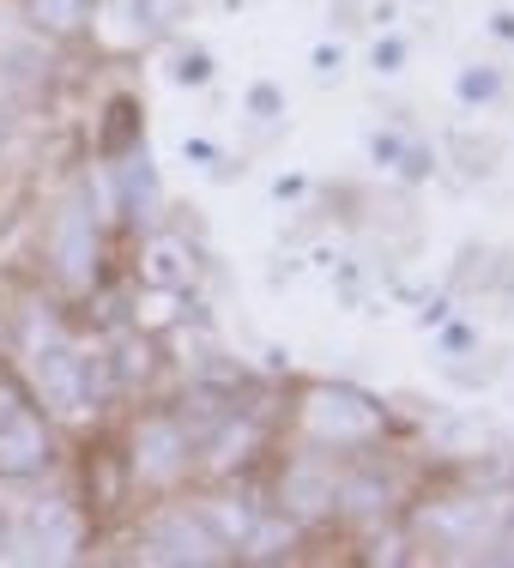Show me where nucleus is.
<instances>
[{
    "label": "nucleus",
    "instance_id": "obj_10",
    "mask_svg": "<svg viewBox=\"0 0 514 568\" xmlns=\"http://www.w3.org/2000/svg\"><path fill=\"white\" fill-rule=\"evenodd\" d=\"M345 508H357V514H375V508H387V490H375L370 478H363V484H345Z\"/></svg>",
    "mask_w": 514,
    "mask_h": 568
},
{
    "label": "nucleus",
    "instance_id": "obj_6",
    "mask_svg": "<svg viewBox=\"0 0 514 568\" xmlns=\"http://www.w3.org/2000/svg\"><path fill=\"white\" fill-rule=\"evenodd\" d=\"M31 526H37V557H49V562H67L79 550V514L73 508H61V503H43L31 514Z\"/></svg>",
    "mask_w": 514,
    "mask_h": 568
},
{
    "label": "nucleus",
    "instance_id": "obj_5",
    "mask_svg": "<svg viewBox=\"0 0 514 568\" xmlns=\"http://www.w3.org/2000/svg\"><path fill=\"white\" fill-rule=\"evenodd\" d=\"M309 417H315V429L333 436V442H357V436L375 429V405H363L357 394H315Z\"/></svg>",
    "mask_w": 514,
    "mask_h": 568
},
{
    "label": "nucleus",
    "instance_id": "obj_4",
    "mask_svg": "<svg viewBox=\"0 0 514 568\" xmlns=\"http://www.w3.org/2000/svg\"><path fill=\"white\" fill-rule=\"evenodd\" d=\"M91 248H98V236H91L85 200H67L61 219H56V261H61V273L73 278V284L91 273Z\"/></svg>",
    "mask_w": 514,
    "mask_h": 568
},
{
    "label": "nucleus",
    "instance_id": "obj_3",
    "mask_svg": "<svg viewBox=\"0 0 514 568\" xmlns=\"http://www.w3.org/2000/svg\"><path fill=\"white\" fill-rule=\"evenodd\" d=\"M145 557L152 562H219L224 538H212L206 526L188 520V514H170V520L145 526Z\"/></svg>",
    "mask_w": 514,
    "mask_h": 568
},
{
    "label": "nucleus",
    "instance_id": "obj_9",
    "mask_svg": "<svg viewBox=\"0 0 514 568\" xmlns=\"http://www.w3.org/2000/svg\"><path fill=\"white\" fill-rule=\"evenodd\" d=\"M478 520H484V508H478V503L449 508V514H430V526H436V532H449V538H472V532H478Z\"/></svg>",
    "mask_w": 514,
    "mask_h": 568
},
{
    "label": "nucleus",
    "instance_id": "obj_11",
    "mask_svg": "<svg viewBox=\"0 0 514 568\" xmlns=\"http://www.w3.org/2000/svg\"><path fill=\"white\" fill-rule=\"evenodd\" d=\"M19 405H24V394H19V387H12V375L0 369V417H12V412H19Z\"/></svg>",
    "mask_w": 514,
    "mask_h": 568
},
{
    "label": "nucleus",
    "instance_id": "obj_8",
    "mask_svg": "<svg viewBox=\"0 0 514 568\" xmlns=\"http://www.w3.org/2000/svg\"><path fill=\"white\" fill-rule=\"evenodd\" d=\"M31 19L43 31H79L91 19V0H31Z\"/></svg>",
    "mask_w": 514,
    "mask_h": 568
},
{
    "label": "nucleus",
    "instance_id": "obj_1",
    "mask_svg": "<svg viewBox=\"0 0 514 568\" xmlns=\"http://www.w3.org/2000/svg\"><path fill=\"white\" fill-rule=\"evenodd\" d=\"M188 466V429L170 417H145L133 436V478L140 484H170Z\"/></svg>",
    "mask_w": 514,
    "mask_h": 568
},
{
    "label": "nucleus",
    "instance_id": "obj_7",
    "mask_svg": "<svg viewBox=\"0 0 514 568\" xmlns=\"http://www.w3.org/2000/svg\"><path fill=\"white\" fill-rule=\"evenodd\" d=\"M194 273V254H188L182 236H158L152 248H145V278L158 284V291H175V284H188Z\"/></svg>",
    "mask_w": 514,
    "mask_h": 568
},
{
    "label": "nucleus",
    "instance_id": "obj_2",
    "mask_svg": "<svg viewBox=\"0 0 514 568\" xmlns=\"http://www.w3.org/2000/svg\"><path fill=\"white\" fill-rule=\"evenodd\" d=\"M49 466V424L19 405L12 417H0V478H37Z\"/></svg>",
    "mask_w": 514,
    "mask_h": 568
},
{
    "label": "nucleus",
    "instance_id": "obj_12",
    "mask_svg": "<svg viewBox=\"0 0 514 568\" xmlns=\"http://www.w3.org/2000/svg\"><path fill=\"white\" fill-rule=\"evenodd\" d=\"M0 133H7V121H0Z\"/></svg>",
    "mask_w": 514,
    "mask_h": 568
}]
</instances>
